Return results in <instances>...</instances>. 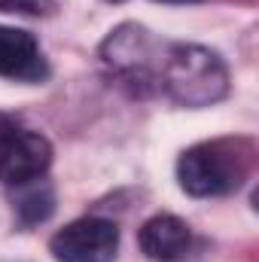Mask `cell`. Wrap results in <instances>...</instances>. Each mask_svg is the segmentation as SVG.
Masks as SVG:
<instances>
[{
	"instance_id": "cell-11",
	"label": "cell",
	"mask_w": 259,
	"mask_h": 262,
	"mask_svg": "<svg viewBox=\"0 0 259 262\" xmlns=\"http://www.w3.org/2000/svg\"><path fill=\"white\" fill-rule=\"evenodd\" d=\"M159 3H198V0H159Z\"/></svg>"
},
{
	"instance_id": "cell-2",
	"label": "cell",
	"mask_w": 259,
	"mask_h": 262,
	"mask_svg": "<svg viewBox=\"0 0 259 262\" xmlns=\"http://www.w3.org/2000/svg\"><path fill=\"white\" fill-rule=\"evenodd\" d=\"M162 85L183 107H210L229 95V67L207 46L174 43L162 58Z\"/></svg>"
},
{
	"instance_id": "cell-5",
	"label": "cell",
	"mask_w": 259,
	"mask_h": 262,
	"mask_svg": "<svg viewBox=\"0 0 259 262\" xmlns=\"http://www.w3.org/2000/svg\"><path fill=\"white\" fill-rule=\"evenodd\" d=\"M101 58L113 73L125 79H149L153 64V37L140 25H119L101 46Z\"/></svg>"
},
{
	"instance_id": "cell-12",
	"label": "cell",
	"mask_w": 259,
	"mask_h": 262,
	"mask_svg": "<svg viewBox=\"0 0 259 262\" xmlns=\"http://www.w3.org/2000/svg\"><path fill=\"white\" fill-rule=\"evenodd\" d=\"M110 3H122V0H110Z\"/></svg>"
},
{
	"instance_id": "cell-3",
	"label": "cell",
	"mask_w": 259,
	"mask_h": 262,
	"mask_svg": "<svg viewBox=\"0 0 259 262\" xmlns=\"http://www.w3.org/2000/svg\"><path fill=\"white\" fill-rule=\"evenodd\" d=\"M49 253L58 262H113L119 253V226L101 216H82L52 235Z\"/></svg>"
},
{
	"instance_id": "cell-6",
	"label": "cell",
	"mask_w": 259,
	"mask_h": 262,
	"mask_svg": "<svg viewBox=\"0 0 259 262\" xmlns=\"http://www.w3.org/2000/svg\"><path fill=\"white\" fill-rule=\"evenodd\" d=\"M49 67L43 61L40 43L31 31L0 25V76L21 79V82H40L46 79Z\"/></svg>"
},
{
	"instance_id": "cell-4",
	"label": "cell",
	"mask_w": 259,
	"mask_h": 262,
	"mask_svg": "<svg viewBox=\"0 0 259 262\" xmlns=\"http://www.w3.org/2000/svg\"><path fill=\"white\" fill-rule=\"evenodd\" d=\"M52 165V143L37 131L15 128L0 140V183L21 186L43 177Z\"/></svg>"
},
{
	"instance_id": "cell-7",
	"label": "cell",
	"mask_w": 259,
	"mask_h": 262,
	"mask_svg": "<svg viewBox=\"0 0 259 262\" xmlns=\"http://www.w3.org/2000/svg\"><path fill=\"white\" fill-rule=\"evenodd\" d=\"M137 244L143 250V256L153 262H177L189 253L192 244V232L189 226L174 216V213H156L153 220H146L137 232Z\"/></svg>"
},
{
	"instance_id": "cell-1",
	"label": "cell",
	"mask_w": 259,
	"mask_h": 262,
	"mask_svg": "<svg viewBox=\"0 0 259 262\" xmlns=\"http://www.w3.org/2000/svg\"><path fill=\"white\" fill-rule=\"evenodd\" d=\"M256 165V146L247 137L201 140L177 159V183L192 198H213L235 192Z\"/></svg>"
},
{
	"instance_id": "cell-9",
	"label": "cell",
	"mask_w": 259,
	"mask_h": 262,
	"mask_svg": "<svg viewBox=\"0 0 259 262\" xmlns=\"http://www.w3.org/2000/svg\"><path fill=\"white\" fill-rule=\"evenodd\" d=\"M55 9H58V0H0V12H6V15L43 18V15H52Z\"/></svg>"
},
{
	"instance_id": "cell-10",
	"label": "cell",
	"mask_w": 259,
	"mask_h": 262,
	"mask_svg": "<svg viewBox=\"0 0 259 262\" xmlns=\"http://www.w3.org/2000/svg\"><path fill=\"white\" fill-rule=\"evenodd\" d=\"M15 128H18V122H15L12 116H6V113H0V140H3L6 134H12Z\"/></svg>"
},
{
	"instance_id": "cell-8",
	"label": "cell",
	"mask_w": 259,
	"mask_h": 262,
	"mask_svg": "<svg viewBox=\"0 0 259 262\" xmlns=\"http://www.w3.org/2000/svg\"><path fill=\"white\" fill-rule=\"evenodd\" d=\"M12 189H15L12 207H15V216H18L21 226H37V223L52 216V210H55V189L43 177H37L31 183H21V186H12Z\"/></svg>"
}]
</instances>
